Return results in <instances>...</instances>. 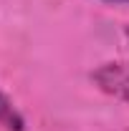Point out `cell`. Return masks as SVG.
Listing matches in <instances>:
<instances>
[{
	"mask_svg": "<svg viewBox=\"0 0 129 131\" xmlns=\"http://www.w3.org/2000/svg\"><path fill=\"white\" fill-rule=\"evenodd\" d=\"M91 81L109 96L129 103V61H109L101 63L91 73Z\"/></svg>",
	"mask_w": 129,
	"mask_h": 131,
	"instance_id": "6da1fadb",
	"label": "cell"
},
{
	"mask_svg": "<svg viewBox=\"0 0 129 131\" xmlns=\"http://www.w3.org/2000/svg\"><path fill=\"white\" fill-rule=\"evenodd\" d=\"M0 129L5 131H25V118L15 108V103L0 91Z\"/></svg>",
	"mask_w": 129,
	"mask_h": 131,
	"instance_id": "7a4b0ae2",
	"label": "cell"
},
{
	"mask_svg": "<svg viewBox=\"0 0 129 131\" xmlns=\"http://www.w3.org/2000/svg\"><path fill=\"white\" fill-rule=\"evenodd\" d=\"M104 3H114V5H129V0H104Z\"/></svg>",
	"mask_w": 129,
	"mask_h": 131,
	"instance_id": "3957f363",
	"label": "cell"
},
{
	"mask_svg": "<svg viewBox=\"0 0 129 131\" xmlns=\"http://www.w3.org/2000/svg\"><path fill=\"white\" fill-rule=\"evenodd\" d=\"M124 40H127V46H129V25L124 28Z\"/></svg>",
	"mask_w": 129,
	"mask_h": 131,
	"instance_id": "277c9868",
	"label": "cell"
}]
</instances>
